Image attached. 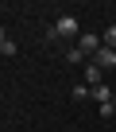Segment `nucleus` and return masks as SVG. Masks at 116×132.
<instances>
[{"mask_svg": "<svg viewBox=\"0 0 116 132\" xmlns=\"http://www.w3.org/2000/svg\"><path fill=\"white\" fill-rule=\"evenodd\" d=\"M54 39H78V20L74 16H58L54 20Z\"/></svg>", "mask_w": 116, "mask_h": 132, "instance_id": "obj_1", "label": "nucleus"}, {"mask_svg": "<svg viewBox=\"0 0 116 132\" xmlns=\"http://www.w3.org/2000/svg\"><path fill=\"white\" fill-rule=\"evenodd\" d=\"M81 78H85V86H89V89L104 86V82H101V78H104V70H101L97 62H85V66H81Z\"/></svg>", "mask_w": 116, "mask_h": 132, "instance_id": "obj_2", "label": "nucleus"}, {"mask_svg": "<svg viewBox=\"0 0 116 132\" xmlns=\"http://www.w3.org/2000/svg\"><path fill=\"white\" fill-rule=\"evenodd\" d=\"M101 47H104V43H101V35H81V39H78V51H81L85 58H93Z\"/></svg>", "mask_w": 116, "mask_h": 132, "instance_id": "obj_3", "label": "nucleus"}, {"mask_svg": "<svg viewBox=\"0 0 116 132\" xmlns=\"http://www.w3.org/2000/svg\"><path fill=\"white\" fill-rule=\"evenodd\" d=\"M89 62H97L101 70H112V66H116V51H112V47H101V51H97Z\"/></svg>", "mask_w": 116, "mask_h": 132, "instance_id": "obj_4", "label": "nucleus"}, {"mask_svg": "<svg viewBox=\"0 0 116 132\" xmlns=\"http://www.w3.org/2000/svg\"><path fill=\"white\" fill-rule=\"evenodd\" d=\"M112 93H116V89H108V86H97V89H93V101H97V105H108V101H112Z\"/></svg>", "mask_w": 116, "mask_h": 132, "instance_id": "obj_5", "label": "nucleus"}, {"mask_svg": "<svg viewBox=\"0 0 116 132\" xmlns=\"http://www.w3.org/2000/svg\"><path fill=\"white\" fill-rule=\"evenodd\" d=\"M101 43H104V47H112V51H116V23H108V31H104V35H101Z\"/></svg>", "mask_w": 116, "mask_h": 132, "instance_id": "obj_6", "label": "nucleus"}, {"mask_svg": "<svg viewBox=\"0 0 116 132\" xmlns=\"http://www.w3.org/2000/svg\"><path fill=\"white\" fill-rule=\"evenodd\" d=\"M66 58H70V62H74V66H85V54H81V51H78V47H70V51H66Z\"/></svg>", "mask_w": 116, "mask_h": 132, "instance_id": "obj_7", "label": "nucleus"}, {"mask_svg": "<svg viewBox=\"0 0 116 132\" xmlns=\"http://www.w3.org/2000/svg\"><path fill=\"white\" fill-rule=\"evenodd\" d=\"M89 97H93L89 86H74V101H89Z\"/></svg>", "mask_w": 116, "mask_h": 132, "instance_id": "obj_8", "label": "nucleus"}, {"mask_svg": "<svg viewBox=\"0 0 116 132\" xmlns=\"http://www.w3.org/2000/svg\"><path fill=\"white\" fill-rule=\"evenodd\" d=\"M0 54H4V58H12V54H16V43H12V39H4V43H0Z\"/></svg>", "mask_w": 116, "mask_h": 132, "instance_id": "obj_9", "label": "nucleus"}, {"mask_svg": "<svg viewBox=\"0 0 116 132\" xmlns=\"http://www.w3.org/2000/svg\"><path fill=\"white\" fill-rule=\"evenodd\" d=\"M4 39H8V35H4V27H0V43H4Z\"/></svg>", "mask_w": 116, "mask_h": 132, "instance_id": "obj_10", "label": "nucleus"}, {"mask_svg": "<svg viewBox=\"0 0 116 132\" xmlns=\"http://www.w3.org/2000/svg\"><path fill=\"white\" fill-rule=\"evenodd\" d=\"M112 105H116V93H112Z\"/></svg>", "mask_w": 116, "mask_h": 132, "instance_id": "obj_11", "label": "nucleus"}, {"mask_svg": "<svg viewBox=\"0 0 116 132\" xmlns=\"http://www.w3.org/2000/svg\"><path fill=\"white\" fill-rule=\"evenodd\" d=\"M0 58H4V54H0Z\"/></svg>", "mask_w": 116, "mask_h": 132, "instance_id": "obj_12", "label": "nucleus"}]
</instances>
